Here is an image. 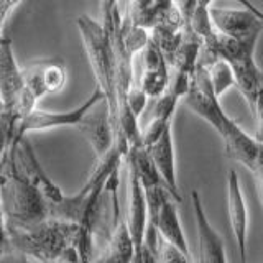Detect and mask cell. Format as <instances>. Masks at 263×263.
<instances>
[{
    "label": "cell",
    "instance_id": "cell-5",
    "mask_svg": "<svg viewBox=\"0 0 263 263\" xmlns=\"http://www.w3.org/2000/svg\"><path fill=\"white\" fill-rule=\"evenodd\" d=\"M105 94L102 92V89L96 86L92 94H90L84 102L79 107H74L71 110L64 112H51L45 109H36L31 114H28L20 123V138L28 137L31 132H43V130H51V128H63V127H74L78 128L81 125V122L84 120L87 112L92 109L96 104L104 101Z\"/></svg>",
    "mask_w": 263,
    "mask_h": 263
},
{
    "label": "cell",
    "instance_id": "cell-7",
    "mask_svg": "<svg viewBox=\"0 0 263 263\" xmlns=\"http://www.w3.org/2000/svg\"><path fill=\"white\" fill-rule=\"evenodd\" d=\"M10 148L15 153V160H16V164H18L20 171L27 176L30 183L38 189V193L45 197V201L49 205L60 204L66 197V194L63 193V189L46 175L45 168L41 166V163L38 161V156H36L35 150H33L30 138L23 137L18 143L12 145Z\"/></svg>",
    "mask_w": 263,
    "mask_h": 263
},
{
    "label": "cell",
    "instance_id": "cell-12",
    "mask_svg": "<svg viewBox=\"0 0 263 263\" xmlns=\"http://www.w3.org/2000/svg\"><path fill=\"white\" fill-rule=\"evenodd\" d=\"M25 89L27 87H25L22 66H18L15 60L12 41L4 36L2 43H0V99H2V110H15Z\"/></svg>",
    "mask_w": 263,
    "mask_h": 263
},
{
    "label": "cell",
    "instance_id": "cell-20",
    "mask_svg": "<svg viewBox=\"0 0 263 263\" xmlns=\"http://www.w3.org/2000/svg\"><path fill=\"white\" fill-rule=\"evenodd\" d=\"M158 257L161 263H193L191 257H187L186 253L173 247L171 243L164 242L161 237L158 242Z\"/></svg>",
    "mask_w": 263,
    "mask_h": 263
},
{
    "label": "cell",
    "instance_id": "cell-3",
    "mask_svg": "<svg viewBox=\"0 0 263 263\" xmlns=\"http://www.w3.org/2000/svg\"><path fill=\"white\" fill-rule=\"evenodd\" d=\"M78 30L82 36L90 68L94 71L97 84L105 94L112 107V115L117 114V56H115L112 33L102 22L92 20L87 15L76 18Z\"/></svg>",
    "mask_w": 263,
    "mask_h": 263
},
{
    "label": "cell",
    "instance_id": "cell-16",
    "mask_svg": "<svg viewBox=\"0 0 263 263\" xmlns=\"http://www.w3.org/2000/svg\"><path fill=\"white\" fill-rule=\"evenodd\" d=\"M137 247L132 234L128 230L127 220L119 219V211H115V224L114 232L109 243L105 247V252L96 263H132L137 257Z\"/></svg>",
    "mask_w": 263,
    "mask_h": 263
},
{
    "label": "cell",
    "instance_id": "cell-19",
    "mask_svg": "<svg viewBox=\"0 0 263 263\" xmlns=\"http://www.w3.org/2000/svg\"><path fill=\"white\" fill-rule=\"evenodd\" d=\"M127 16L138 27L152 30L156 23L155 0H128Z\"/></svg>",
    "mask_w": 263,
    "mask_h": 263
},
{
    "label": "cell",
    "instance_id": "cell-21",
    "mask_svg": "<svg viewBox=\"0 0 263 263\" xmlns=\"http://www.w3.org/2000/svg\"><path fill=\"white\" fill-rule=\"evenodd\" d=\"M175 4L178 7V10L181 12V15H183L184 28H189L197 7H199V2H197V0H175Z\"/></svg>",
    "mask_w": 263,
    "mask_h": 263
},
{
    "label": "cell",
    "instance_id": "cell-27",
    "mask_svg": "<svg viewBox=\"0 0 263 263\" xmlns=\"http://www.w3.org/2000/svg\"><path fill=\"white\" fill-rule=\"evenodd\" d=\"M132 263H143V258H142V250H140L138 253H137V257L134 258V261Z\"/></svg>",
    "mask_w": 263,
    "mask_h": 263
},
{
    "label": "cell",
    "instance_id": "cell-26",
    "mask_svg": "<svg viewBox=\"0 0 263 263\" xmlns=\"http://www.w3.org/2000/svg\"><path fill=\"white\" fill-rule=\"evenodd\" d=\"M197 2H199V7H204V8H211L212 0H197Z\"/></svg>",
    "mask_w": 263,
    "mask_h": 263
},
{
    "label": "cell",
    "instance_id": "cell-22",
    "mask_svg": "<svg viewBox=\"0 0 263 263\" xmlns=\"http://www.w3.org/2000/svg\"><path fill=\"white\" fill-rule=\"evenodd\" d=\"M252 112L255 114V122H257V128H255V138H257V142L263 145V89L261 92L258 94L257 101H255V105Z\"/></svg>",
    "mask_w": 263,
    "mask_h": 263
},
{
    "label": "cell",
    "instance_id": "cell-25",
    "mask_svg": "<svg viewBox=\"0 0 263 263\" xmlns=\"http://www.w3.org/2000/svg\"><path fill=\"white\" fill-rule=\"evenodd\" d=\"M18 4H20V0H0V13H2V25H5L7 16L10 15V12Z\"/></svg>",
    "mask_w": 263,
    "mask_h": 263
},
{
    "label": "cell",
    "instance_id": "cell-14",
    "mask_svg": "<svg viewBox=\"0 0 263 263\" xmlns=\"http://www.w3.org/2000/svg\"><path fill=\"white\" fill-rule=\"evenodd\" d=\"M150 156L155 163L156 170L161 175L163 181L166 183L175 201H181V193L178 186V175H176V152L175 143H173V127L170 125L164 134L156 140V142L148 148Z\"/></svg>",
    "mask_w": 263,
    "mask_h": 263
},
{
    "label": "cell",
    "instance_id": "cell-4",
    "mask_svg": "<svg viewBox=\"0 0 263 263\" xmlns=\"http://www.w3.org/2000/svg\"><path fill=\"white\" fill-rule=\"evenodd\" d=\"M187 109H191L196 115H199L216 128L217 134L222 137L227 132L232 119L224 112L220 105V99L216 96L211 84L209 71L205 66L197 64L191 76V87H189L186 97L183 99Z\"/></svg>",
    "mask_w": 263,
    "mask_h": 263
},
{
    "label": "cell",
    "instance_id": "cell-11",
    "mask_svg": "<svg viewBox=\"0 0 263 263\" xmlns=\"http://www.w3.org/2000/svg\"><path fill=\"white\" fill-rule=\"evenodd\" d=\"M227 212L238 255L240 260L245 261L247 243H249V209H247L240 178L235 170H230L227 178Z\"/></svg>",
    "mask_w": 263,
    "mask_h": 263
},
{
    "label": "cell",
    "instance_id": "cell-23",
    "mask_svg": "<svg viewBox=\"0 0 263 263\" xmlns=\"http://www.w3.org/2000/svg\"><path fill=\"white\" fill-rule=\"evenodd\" d=\"M252 176L255 179V186H257V193H258V199H260V204L263 208V145H261V152H260V156L257 163H255L253 170L250 171Z\"/></svg>",
    "mask_w": 263,
    "mask_h": 263
},
{
    "label": "cell",
    "instance_id": "cell-15",
    "mask_svg": "<svg viewBox=\"0 0 263 263\" xmlns=\"http://www.w3.org/2000/svg\"><path fill=\"white\" fill-rule=\"evenodd\" d=\"M222 140H224V150L229 158L252 171L261 152V143L257 142V138L243 132L240 125L232 120L227 132L222 135Z\"/></svg>",
    "mask_w": 263,
    "mask_h": 263
},
{
    "label": "cell",
    "instance_id": "cell-10",
    "mask_svg": "<svg viewBox=\"0 0 263 263\" xmlns=\"http://www.w3.org/2000/svg\"><path fill=\"white\" fill-rule=\"evenodd\" d=\"M128 164V194H127V226L134 238L137 250L140 252L145 245V238L150 227V214H148V202L145 187L140 181L135 168Z\"/></svg>",
    "mask_w": 263,
    "mask_h": 263
},
{
    "label": "cell",
    "instance_id": "cell-17",
    "mask_svg": "<svg viewBox=\"0 0 263 263\" xmlns=\"http://www.w3.org/2000/svg\"><path fill=\"white\" fill-rule=\"evenodd\" d=\"M176 204L178 202L175 199L168 201L164 204V208L161 209L160 216L156 217L150 226L156 229V232H158V235L164 242L171 243L173 247H176V249H179L183 253H186L187 257H191L186 235L183 232V226H181V220H179Z\"/></svg>",
    "mask_w": 263,
    "mask_h": 263
},
{
    "label": "cell",
    "instance_id": "cell-13",
    "mask_svg": "<svg viewBox=\"0 0 263 263\" xmlns=\"http://www.w3.org/2000/svg\"><path fill=\"white\" fill-rule=\"evenodd\" d=\"M191 202L196 219L197 238H199V263H229L224 240L208 219V214H205L201 201V194L196 189L191 191Z\"/></svg>",
    "mask_w": 263,
    "mask_h": 263
},
{
    "label": "cell",
    "instance_id": "cell-18",
    "mask_svg": "<svg viewBox=\"0 0 263 263\" xmlns=\"http://www.w3.org/2000/svg\"><path fill=\"white\" fill-rule=\"evenodd\" d=\"M208 71H209L212 89L219 99L224 96L229 89L237 87L235 72L232 69V66H230V63H227L226 60L214 61L211 66H208Z\"/></svg>",
    "mask_w": 263,
    "mask_h": 263
},
{
    "label": "cell",
    "instance_id": "cell-24",
    "mask_svg": "<svg viewBox=\"0 0 263 263\" xmlns=\"http://www.w3.org/2000/svg\"><path fill=\"white\" fill-rule=\"evenodd\" d=\"M0 263H41V261L31 258L22 252H16V250H2Z\"/></svg>",
    "mask_w": 263,
    "mask_h": 263
},
{
    "label": "cell",
    "instance_id": "cell-6",
    "mask_svg": "<svg viewBox=\"0 0 263 263\" xmlns=\"http://www.w3.org/2000/svg\"><path fill=\"white\" fill-rule=\"evenodd\" d=\"M78 130L92 146L97 160H104L117 145V134H115L114 115L109 101L104 99L96 104L87 112Z\"/></svg>",
    "mask_w": 263,
    "mask_h": 263
},
{
    "label": "cell",
    "instance_id": "cell-9",
    "mask_svg": "<svg viewBox=\"0 0 263 263\" xmlns=\"http://www.w3.org/2000/svg\"><path fill=\"white\" fill-rule=\"evenodd\" d=\"M214 28L229 38L238 41H258L263 31V22L253 12L240 8H209Z\"/></svg>",
    "mask_w": 263,
    "mask_h": 263
},
{
    "label": "cell",
    "instance_id": "cell-2",
    "mask_svg": "<svg viewBox=\"0 0 263 263\" xmlns=\"http://www.w3.org/2000/svg\"><path fill=\"white\" fill-rule=\"evenodd\" d=\"M2 220L13 224H38L49 219V204L20 171L12 148L2 153Z\"/></svg>",
    "mask_w": 263,
    "mask_h": 263
},
{
    "label": "cell",
    "instance_id": "cell-8",
    "mask_svg": "<svg viewBox=\"0 0 263 263\" xmlns=\"http://www.w3.org/2000/svg\"><path fill=\"white\" fill-rule=\"evenodd\" d=\"M25 87H27L33 97L40 102L48 94L60 92L68 81V71L60 58L53 60L35 61L28 66H22Z\"/></svg>",
    "mask_w": 263,
    "mask_h": 263
},
{
    "label": "cell",
    "instance_id": "cell-1",
    "mask_svg": "<svg viewBox=\"0 0 263 263\" xmlns=\"http://www.w3.org/2000/svg\"><path fill=\"white\" fill-rule=\"evenodd\" d=\"M78 230V224L51 217L27 226L4 220L2 250H16L41 263H54L74 243Z\"/></svg>",
    "mask_w": 263,
    "mask_h": 263
}]
</instances>
